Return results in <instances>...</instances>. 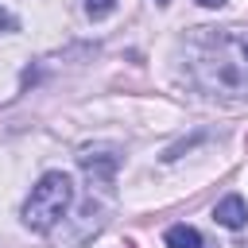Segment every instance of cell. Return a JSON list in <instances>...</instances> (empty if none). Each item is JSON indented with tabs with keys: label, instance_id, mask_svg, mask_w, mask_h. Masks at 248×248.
Returning a JSON list of instances; mask_svg holds the SVG:
<instances>
[{
	"label": "cell",
	"instance_id": "6da1fadb",
	"mask_svg": "<svg viewBox=\"0 0 248 248\" xmlns=\"http://www.w3.org/2000/svg\"><path fill=\"white\" fill-rule=\"evenodd\" d=\"M190 74L209 97L248 101V31L198 27L190 39Z\"/></svg>",
	"mask_w": 248,
	"mask_h": 248
},
{
	"label": "cell",
	"instance_id": "7a4b0ae2",
	"mask_svg": "<svg viewBox=\"0 0 248 248\" xmlns=\"http://www.w3.org/2000/svg\"><path fill=\"white\" fill-rule=\"evenodd\" d=\"M70 205H74V182H70V174L46 170V174L31 186V198L23 202V225H27L31 232H50V229L66 217Z\"/></svg>",
	"mask_w": 248,
	"mask_h": 248
},
{
	"label": "cell",
	"instance_id": "3957f363",
	"mask_svg": "<svg viewBox=\"0 0 248 248\" xmlns=\"http://www.w3.org/2000/svg\"><path fill=\"white\" fill-rule=\"evenodd\" d=\"M78 167L93 186H112L116 167H120V147L116 143H85L78 151Z\"/></svg>",
	"mask_w": 248,
	"mask_h": 248
},
{
	"label": "cell",
	"instance_id": "277c9868",
	"mask_svg": "<svg viewBox=\"0 0 248 248\" xmlns=\"http://www.w3.org/2000/svg\"><path fill=\"white\" fill-rule=\"evenodd\" d=\"M213 221L225 225V229H244V225H248V202H244L240 194L221 198V202L213 205Z\"/></svg>",
	"mask_w": 248,
	"mask_h": 248
},
{
	"label": "cell",
	"instance_id": "5b68a950",
	"mask_svg": "<svg viewBox=\"0 0 248 248\" xmlns=\"http://www.w3.org/2000/svg\"><path fill=\"white\" fill-rule=\"evenodd\" d=\"M167 248H205V240L190 225H170L167 229Z\"/></svg>",
	"mask_w": 248,
	"mask_h": 248
},
{
	"label": "cell",
	"instance_id": "8992f818",
	"mask_svg": "<svg viewBox=\"0 0 248 248\" xmlns=\"http://www.w3.org/2000/svg\"><path fill=\"white\" fill-rule=\"evenodd\" d=\"M116 12V0H85V16L89 19H105Z\"/></svg>",
	"mask_w": 248,
	"mask_h": 248
},
{
	"label": "cell",
	"instance_id": "52a82bcc",
	"mask_svg": "<svg viewBox=\"0 0 248 248\" xmlns=\"http://www.w3.org/2000/svg\"><path fill=\"white\" fill-rule=\"evenodd\" d=\"M16 27H19V23H16V16L0 8V31H16Z\"/></svg>",
	"mask_w": 248,
	"mask_h": 248
},
{
	"label": "cell",
	"instance_id": "ba28073f",
	"mask_svg": "<svg viewBox=\"0 0 248 248\" xmlns=\"http://www.w3.org/2000/svg\"><path fill=\"white\" fill-rule=\"evenodd\" d=\"M198 4H202V8H221L225 0H198Z\"/></svg>",
	"mask_w": 248,
	"mask_h": 248
},
{
	"label": "cell",
	"instance_id": "9c48e42d",
	"mask_svg": "<svg viewBox=\"0 0 248 248\" xmlns=\"http://www.w3.org/2000/svg\"><path fill=\"white\" fill-rule=\"evenodd\" d=\"M155 4H170V0H155Z\"/></svg>",
	"mask_w": 248,
	"mask_h": 248
},
{
	"label": "cell",
	"instance_id": "30bf717a",
	"mask_svg": "<svg viewBox=\"0 0 248 248\" xmlns=\"http://www.w3.org/2000/svg\"><path fill=\"white\" fill-rule=\"evenodd\" d=\"M244 143H248V140H244Z\"/></svg>",
	"mask_w": 248,
	"mask_h": 248
}]
</instances>
